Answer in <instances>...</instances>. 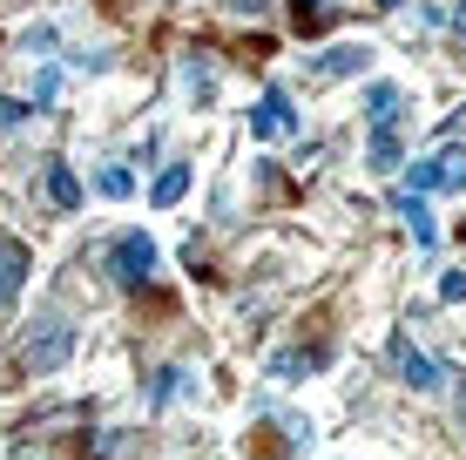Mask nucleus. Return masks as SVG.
<instances>
[{
	"mask_svg": "<svg viewBox=\"0 0 466 460\" xmlns=\"http://www.w3.org/2000/svg\"><path fill=\"white\" fill-rule=\"evenodd\" d=\"M399 108H406V88H392V82H372V88H365V122H372V129H392Z\"/></svg>",
	"mask_w": 466,
	"mask_h": 460,
	"instance_id": "nucleus-7",
	"label": "nucleus"
},
{
	"mask_svg": "<svg viewBox=\"0 0 466 460\" xmlns=\"http://www.w3.org/2000/svg\"><path fill=\"white\" fill-rule=\"evenodd\" d=\"M298 129H304V116L291 108V95H284V88H264L250 102V136L257 142H278V136H298Z\"/></svg>",
	"mask_w": 466,
	"mask_h": 460,
	"instance_id": "nucleus-3",
	"label": "nucleus"
},
{
	"mask_svg": "<svg viewBox=\"0 0 466 460\" xmlns=\"http://www.w3.org/2000/svg\"><path fill=\"white\" fill-rule=\"evenodd\" d=\"M440 189H466V149H440Z\"/></svg>",
	"mask_w": 466,
	"mask_h": 460,
	"instance_id": "nucleus-15",
	"label": "nucleus"
},
{
	"mask_svg": "<svg viewBox=\"0 0 466 460\" xmlns=\"http://www.w3.org/2000/svg\"><path fill=\"white\" fill-rule=\"evenodd\" d=\"M440 298H446V305H460V298H466V271H446L440 278Z\"/></svg>",
	"mask_w": 466,
	"mask_h": 460,
	"instance_id": "nucleus-20",
	"label": "nucleus"
},
{
	"mask_svg": "<svg viewBox=\"0 0 466 460\" xmlns=\"http://www.w3.org/2000/svg\"><path fill=\"white\" fill-rule=\"evenodd\" d=\"M379 7H399V0H379Z\"/></svg>",
	"mask_w": 466,
	"mask_h": 460,
	"instance_id": "nucleus-24",
	"label": "nucleus"
},
{
	"mask_svg": "<svg viewBox=\"0 0 466 460\" xmlns=\"http://www.w3.org/2000/svg\"><path fill=\"white\" fill-rule=\"evenodd\" d=\"M183 88L197 95V108L210 102V88H217V82H210V61H203V55H189V61H183Z\"/></svg>",
	"mask_w": 466,
	"mask_h": 460,
	"instance_id": "nucleus-14",
	"label": "nucleus"
},
{
	"mask_svg": "<svg viewBox=\"0 0 466 460\" xmlns=\"http://www.w3.org/2000/svg\"><path fill=\"white\" fill-rule=\"evenodd\" d=\"M460 414H466V386H460Z\"/></svg>",
	"mask_w": 466,
	"mask_h": 460,
	"instance_id": "nucleus-23",
	"label": "nucleus"
},
{
	"mask_svg": "<svg viewBox=\"0 0 466 460\" xmlns=\"http://www.w3.org/2000/svg\"><path fill=\"white\" fill-rule=\"evenodd\" d=\"M55 88H61V68H55V61H47V68L35 75V116H41L47 102H55Z\"/></svg>",
	"mask_w": 466,
	"mask_h": 460,
	"instance_id": "nucleus-18",
	"label": "nucleus"
},
{
	"mask_svg": "<svg viewBox=\"0 0 466 460\" xmlns=\"http://www.w3.org/2000/svg\"><path fill=\"white\" fill-rule=\"evenodd\" d=\"M331 359V345H304V353H278L270 359V379H298V373H318Z\"/></svg>",
	"mask_w": 466,
	"mask_h": 460,
	"instance_id": "nucleus-9",
	"label": "nucleus"
},
{
	"mask_svg": "<svg viewBox=\"0 0 466 460\" xmlns=\"http://www.w3.org/2000/svg\"><path fill=\"white\" fill-rule=\"evenodd\" d=\"M41 183H47V203H55V210H82V177H75V169L61 163V156H47Z\"/></svg>",
	"mask_w": 466,
	"mask_h": 460,
	"instance_id": "nucleus-6",
	"label": "nucleus"
},
{
	"mask_svg": "<svg viewBox=\"0 0 466 460\" xmlns=\"http://www.w3.org/2000/svg\"><path fill=\"white\" fill-rule=\"evenodd\" d=\"M108 271H116L122 291H142V284L156 278V244L142 230H122L116 244H108Z\"/></svg>",
	"mask_w": 466,
	"mask_h": 460,
	"instance_id": "nucleus-2",
	"label": "nucleus"
},
{
	"mask_svg": "<svg viewBox=\"0 0 466 460\" xmlns=\"http://www.w3.org/2000/svg\"><path fill=\"white\" fill-rule=\"evenodd\" d=\"M95 189H102V197H128V189H136V177H128L122 163H108L102 177H95Z\"/></svg>",
	"mask_w": 466,
	"mask_h": 460,
	"instance_id": "nucleus-17",
	"label": "nucleus"
},
{
	"mask_svg": "<svg viewBox=\"0 0 466 460\" xmlns=\"http://www.w3.org/2000/svg\"><path fill=\"white\" fill-rule=\"evenodd\" d=\"M68 353H75V325H68V319H55V312H41V319L27 325V339H21L27 373H55Z\"/></svg>",
	"mask_w": 466,
	"mask_h": 460,
	"instance_id": "nucleus-1",
	"label": "nucleus"
},
{
	"mask_svg": "<svg viewBox=\"0 0 466 460\" xmlns=\"http://www.w3.org/2000/svg\"><path fill=\"white\" fill-rule=\"evenodd\" d=\"M27 116H35V108H27L21 95H0V129H21Z\"/></svg>",
	"mask_w": 466,
	"mask_h": 460,
	"instance_id": "nucleus-19",
	"label": "nucleus"
},
{
	"mask_svg": "<svg viewBox=\"0 0 466 460\" xmlns=\"http://www.w3.org/2000/svg\"><path fill=\"white\" fill-rule=\"evenodd\" d=\"M392 210H399V217H406V230H412V244H420V250H432V244H440V230H432V217H426V203H420V197H412V189H399V197H392Z\"/></svg>",
	"mask_w": 466,
	"mask_h": 460,
	"instance_id": "nucleus-8",
	"label": "nucleus"
},
{
	"mask_svg": "<svg viewBox=\"0 0 466 460\" xmlns=\"http://www.w3.org/2000/svg\"><path fill=\"white\" fill-rule=\"evenodd\" d=\"M21 278H27V250L14 244V237H0V298L21 291Z\"/></svg>",
	"mask_w": 466,
	"mask_h": 460,
	"instance_id": "nucleus-10",
	"label": "nucleus"
},
{
	"mask_svg": "<svg viewBox=\"0 0 466 460\" xmlns=\"http://www.w3.org/2000/svg\"><path fill=\"white\" fill-rule=\"evenodd\" d=\"M365 169H372V177H392V169H399V129H372V149H365Z\"/></svg>",
	"mask_w": 466,
	"mask_h": 460,
	"instance_id": "nucleus-11",
	"label": "nucleus"
},
{
	"mask_svg": "<svg viewBox=\"0 0 466 460\" xmlns=\"http://www.w3.org/2000/svg\"><path fill=\"white\" fill-rule=\"evenodd\" d=\"M385 353H392V366H399V379H406L412 393H440V366H432L406 332H392V345H385Z\"/></svg>",
	"mask_w": 466,
	"mask_h": 460,
	"instance_id": "nucleus-4",
	"label": "nucleus"
},
{
	"mask_svg": "<svg viewBox=\"0 0 466 460\" xmlns=\"http://www.w3.org/2000/svg\"><path fill=\"white\" fill-rule=\"evenodd\" d=\"M183 189H189V163H169L163 177L149 183V203H156V210H169V203H183Z\"/></svg>",
	"mask_w": 466,
	"mask_h": 460,
	"instance_id": "nucleus-12",
	"label": "nucleus"
},
{
	"mask_svg": "<svg viewBox=\"0 0 466 460\" xmlns=\"http://www.w3.org/2000/svg\"><path fill=\"white\" fill-rule=\"evenodd\" d=\"M365 68H372L365 41H331L325 55H311V75H325V82H345V75H365Z\"/></svg>",
	"mask_w": 466,
	"mask_h": 460,
	"instance_id": "nucleus-5",
	"label": "nucleus"
},
{
	"mask_svg": "<svg viewBox=\"0 0 466 460\" xmlns=\"http://www.w3.org/2000/svg\"><path fill=\"white\" fill-rule=\"evenodd\" d=\"M183 379H189L183 366H163V373L149 379V406H169V400H176V386H183Z\"/></svg>",
	"mask_w": 466,
	"mask_h": 460,
	"instance_id": "nucleus-16",
	"label": "nucleus"
},
{
	"mask_svg": "<svg viewBox=\"0 0 466 460\" xmlns=\"http://www.w3.org/2000/svg\"><path fill=\"white\" fill-rule=\"evenodd\" d=\"M453 35H460V47H466V0L453 7Z\"/></svg>",
	"mask_w": 466,
	"mask_h": 460,
	"instance_id": "nucleus-21",
	"label": "nucleus"
},
{
	"mask_svg": "<svg viewBox=\"0 0 466 460\" xmlns=\"http://www.w3.org/2000/svg\"><path fill=\"white\" fill-rule=\"evenodd\" d=\"M331 14H339L331 0H291V27H298V35H325Z\"/></svg>",
	"mask_w": 466,
	"mask_h": 460,
	"instance_id": "nucleus-13",
	"label": "nucleus"
},
{
	"mask_svg": "<svg viewBox=\"0 0 466 460\" xmlns=\"http://www.w3.org/2000/svg\"><path fill=\"white\" fill-rule=\"evenodd\" d=\"M230 7H237V14H264L270 0H230Z\"/></svg>",
	"mask_w": 466,
	"mask_h": 460,
	"instance_id": "nucleus-22",
	"label": "nucleus"
}]
</instances>
